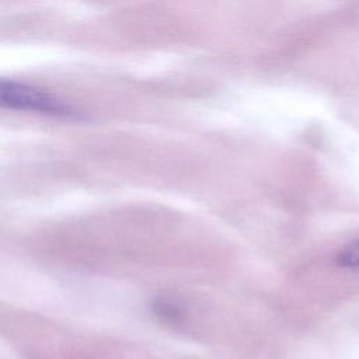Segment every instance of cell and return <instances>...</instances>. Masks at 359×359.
I'll return each mask as SVG.
<instances>
[{"mask_svg":"<svg viewBox=\"0 0 359 359\" xmlns=\"http://www.w3.org/2000/svg\"><path fill=\"white\" fill-rule=\"evenodd\" d=\"M0 108L39 112L56 116H73L76 109L65 100L11 79L0 77Z\"/></svg>","mask_w":359,"mask_h":359,"instance_id":"6da1fadb","label":"cell"},{"mask_svg":"<svg viewBox=\"0 0 359 359\" xmlns=\"http://www.w3.org/2000/svg\"><path fill=\"white\" fill-rule=\"evenodd\" d=\"M337 262L345 268L359 269V241L345 245L339 251V254L337 257Z\"/></svg>","mask_w":359,"mask_h":359,"instance_id":"7a4b0ae2","label":"cell"}]
</instances>
